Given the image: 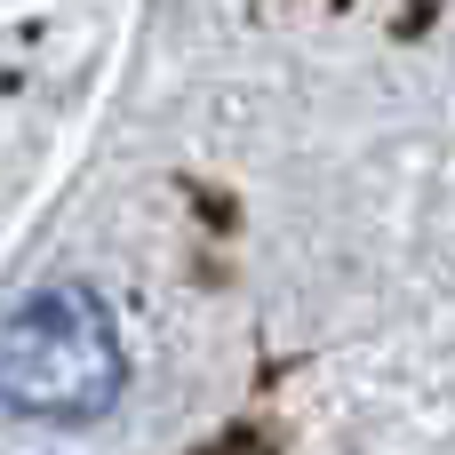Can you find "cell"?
I'll use <instances>...</instances> for the list:
<instances>
[{"mask_svg":"<svg viewBox=\"0 0 455 455\" xmlns=\"http://www.w3.org/2000/svg\"><path fill=\"white\" fill-rule=\"evenodd\" d=\"M0 400L48 424H88L120 400V328L96 288L48 280L0 320Z\"/></svg>","mask_w":455,"mask_h":455,"instance_id":"obj_1","label":"cell"}]
</instances>
